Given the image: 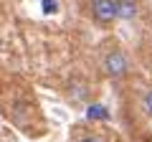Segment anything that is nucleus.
Returning <instances> with one entry per match:
<instances>
[{
  "mask_svg": "<svg viewBox=\"0 0 152 142\" xmlns=\"http://www.w3.org/2000/svg\"><path fill=\"white\" fill-rule=\"evenodd\" d=\"M102 71H104V76L112 79V81H124L127 74H129L127 51L117 41H109V43L102 46Z\"/></svg>",
  "mask_w": 152,
  "mask_h": 142,
  "instance_id": "obj_1",
  "label": "nucleus"
},
{
  "mask_svg": "<svg viewBox=\"0 0 152 142\" xmlns=\"http://www.w3.org/2000/svg\"><path fill=\"white\" fill-rule=\"evenodd\" d=\"M89 18L99 28H109L119 20V0H91L89 3Z\"/></svg>",
  "mask_w": 152,
  "mask_h": 142,
  "instance_id": "obj_2",
  "label": "nucleus"
},
{
  "mask_svg": "<svg viewBox=\"0 0 152 142\" xmlns=\"http://www.w3.org/2000/svg\"><path fill=\"white\" fill-rule=\"evenodd\" d=\"M140 0H119V20H137Z\"/></svg>",
  "mask_w": 152,
  "mask_h": 142,
  "instance_id": "obj_3",
  "label": "nucleus"
},
{
  "mask_svg": "<svg viewBox=\"0 0 152 142\" xmlns=\"http://www.w3.org/2000/svg\"><path fill=\"white\" fill-rule=\"evenodd\" d=\"M109 117V112H107V107H102V104H89V109H86V119H96V122H104Z\"/></svg>",
  "mask_w": 152,
  "mask_h": 142,
  "instance_id": "obj_4",
  "label": "nucleus"
},
{
  "mask_svg": "<svg viewBox=\"0 0 152 142\" xmlns=\"http://www.w3.org/2000/svg\"><path fill=\"white\" fill-rule=\"evenodd\" d=\"M142 112H145V117H150L152 119V86L145 91V97H142Z\"/></svg>",
  "mask_w": 152,
  "mask_h": 142,
  "instance_id": "obj_5",
  "label": "nucleus"
},
{
  "mask_svg": "<svg viewBox=\"0 0 152 142\" xmlns=\"http://www.w3.org/2000/svg\"><path fill=\"white\" fill-rule=\"evenodd\" d=\"M76 142H107V137L99 135V132H84V135H79Z\"/></svg>",
  "mask_w": 152,
  "mask_h": 142,
  "instance_id": "obj_6",
  "label": "nucleus"
},
{
  "mask_svg": "<svg viewBox=\"0 0 152 142\" xmlns=\"http://www.w3.org/2000/svg\"><path fill=\"white\" fill-rule=\"evenodd\" d=\"M69 94H71V99H74V102H86L89 89H86V86H76V89H69Z\"/></svg>",
  "mask_w": 152,
  "mask_h": 142,
  "instance_id": "obj_7",
  "label": "nucleus"
},
{
  "mask_svg": "<svg viewBox=\"0 0 152 142\" xmlns=\"http://www.w3.org/2000/svg\"><path fill=\"white\" fill-rule=\"evenodd\" d=\"M43 10L46 13H56L58 10V3H56V0H43Z\"/></svg>",
  "mask_w": 152,
  "mask_h": 142,
  "instance_id": "obj_8",
  "label": "nucleus"
},
{
  "mask_svg": "<svg viewBox=\"0 0 152 142\" xmlns=\"http://www.w3.org/2000/svg\"><path fill=\"white\" fill-rule=\"evenodd\" d=\"M150 142H152V137H150Z\"/></svg>",
  "mask_w": 152,
  "mask_h": 142,
  "instance_id": "obj_9",
  "label": "nucleus"
}]
</instances>
